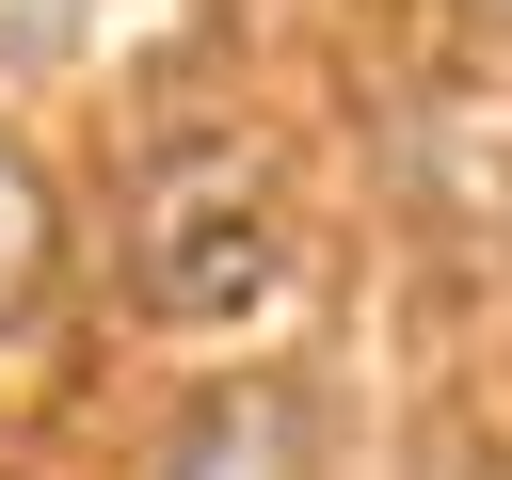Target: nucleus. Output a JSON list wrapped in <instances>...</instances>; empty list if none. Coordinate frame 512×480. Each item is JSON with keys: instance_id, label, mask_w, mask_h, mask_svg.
<instances>
[{"instance_id": "nucleus-1", "label": "nucleus", "mask_w": 512, "mask_h": 480, "mask_svg": "<svg viewBox=\"0 0 512 480\" xmlns=\"http://www.w3.org/2000/svg\"><path fill=\"white\" fill-rule=\"evenodd\" d=\"M144 288L176 320H240L272 288V176L256 160H176L144 192Z\"/></svg>"}, {"instance_id": "nucleus-2", "label": "nucleus", "mask_w": 512, "mask_h": 480, "mask_svg": "<svg viewBox=\"0 0 512 480\" xmlns=\"http://www.w3.org/2000/svg\"><path fill=\"white\" fill-rule=\"evenodd\" d=\"M160 480H304V400H288L272 368H240V384H208V400L176 416V448H160Z\"/></svg>"}, {"instance_id": "nucleus-3", "label": "nucleus", "mask_w": 512, "mask_h": 480, "mask_svg": "<svg viewBox=\"0 0 512 480\" xmlns=\"http://www.w3.org/2000/svg\"><path fill=\"white\" fill-rule=\"evenodd\" d=\"M48 256H64V224H48V176H32L16 144H0V320H16L32 288H48Z\"/></svg>"}, {"instance_id": "nucleus-4", "label": "nucleus", "mask_w": 512, "mask_h": 480, "mask_svg": "<svg viewBox=\"0 0 512 480\" xmlns=\"http://www.w3.org/2000/svg\"><path fill=\"white\" fill-rule=\"evenodd\" d=\"M80 16H96V0H0V80H16V64H48Z\"/></svg>"}, {"instance_id": "nucleus-5", "label": "nucleus", "mask_w": 512, "mask_h": 480, "mask_svg": "<svg viewBox=\"0 0 512 480\" xmlns=\"http://www.w3.org/2000/svg\"><path fill=\"white\" fill-rule=\"evenodd\" d=\"M480 16H512V0H480Z\"/></svg>"}]
</instances>
